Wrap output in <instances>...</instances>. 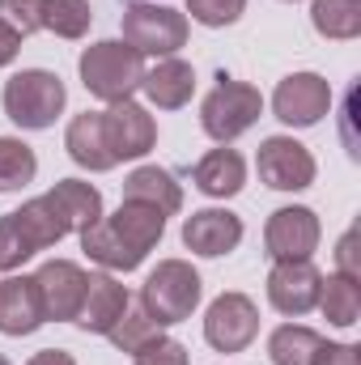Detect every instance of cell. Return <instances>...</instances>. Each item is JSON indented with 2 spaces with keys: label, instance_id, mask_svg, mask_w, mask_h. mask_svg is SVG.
Here are the masks:
<instances>
[{
  "label": "cell",
  "instance_id": "cell-1",
  "mask_svg": "<svg viewBox=\"0 0 361 365\" xmlns=\"http://www.w3.org/2000/svg\"><path fill=\"white\" fill-rule=\"evenodd\" d=\"M162 234H166V212H158L153 204L123 200L111 217L81 230V251L106 272H132L162 242Z\"/></svg>",
  "mask_w": 361,
  "mask_h": 365
},
{
  "label": "cell",
  "instance_id": "cell-2",
  "mask_svg": "<svg viewBox=\"0 0 361 365\" xmlns=\"http://www.w3.org/2000/svg\"><path fill=\"white\" fill-rule=\"evenodd\" d=\"M68 234H73V225H68L64 208L51 200V191L21 204L17 212H4L0 217V272H17L30 255L56 247Z\"/></svg>",
  "mask_w": 361,
  "mask_h": 365
},
{
  "label": "cell",
  "instance_id": "cell-3",
  "mask_svg": "<svg viewBox=\"0 0 361 365\" xmlns=\"http://www.w3.org/2000/svg\"><path fill=\"white\" fill-rule=\"evenodd\" d=\"M77 68H81V86L102 102H128L145 81V56L132 51L123 38H106V43L86 47Z\"/></svg>",
  "mask_w": 361,
  "mask_h": 365
},
{
  "label": "cell",
  "instance_id": "cell-4",
  "mask_svg": "<svg viewBox=\"0 0 361 365\" xmlns=\"http://www.w3.org/2000/svg\"><path fill=\"white\" fill-rule=\"evenodd\" d=\"M200 293H204L200 272L187 259H162L141 284V310L158 327H175L183 319H191V310L200 306Z\"/></svg>",
  "mask_w": 361,
  "mask_h": 365
},
{
  "label": "cell",
  "instance_id": "cell-5",
  "mask_svg": "<svg viewBox=\"0 0 361 365\" xmlns=\"http://www.w3.org/2000/svg\"><path fill=\"white\" fill-rule=\"evenodd\" d=\"M68 93H64V81L47 68H21L4 81V115L26 128V132H43L60 119Z\"/></svg>",
  "mask_w": 361,
  "mask_h": 365
},
{
  "label": "cell",
  "instance_id": "cell-6",
  "mask_svg": "<svg viewBox=\"0 0 361 365\" xmlns=\"http://www.w3.org/2000/svg\"><path fill=\"white\" fill-rule=\"evenodd\" d=\"M123 43L141 56H175L187 47V13L171 4H149V0H128L123 9Z\"/></svg>",
  "mask_w": 361,
  "mask_h": 365
},
{
  "label": "cell",
  "instance_id": "cell-7",
  "mask_svg": "<svg viewBox=\"0 0 361 365\" xmlns=\"http://www.w3.org/2000/svg\"><path fill=\"white\" fill-rule=\"evenodd\" d=\"M260 110H264V98H260L255 86L234 81V77L221 73L217 86H213V93H208L204 106H200V123H204V132H208L217 145H230V140H238L247 128H255Z\"/></svg>",
  "mask_w": 361,
  "mask_h": 365
},
{
  "label": "cell",
  "instance_id": "cell-8",
  "mask_svg": "<svg viewBox=\"0 0 361 365\" xmlns=\"http://www.w3.org/2000/svg\"><path fill=\"white\" fill-rule=\"evenodd\" d=\"M260 336V310L247 293H221L204 314V340L217 353H243Z\"/></svg>",
  "mask_w": 361,
  "mask_h": 365
},
{
  "label": "cell",
  "instance_id": "cell-9",
  "mask_svg": "<svg viewBox=\"0 0 361 365\" xmlns=\"http://www.w3.org/2000/svg\"><path fill=\"white\" fill-rule=\"evenodd\" d=\"M102 136H106V149L115 162H132L158 145V123L145 106H136L128 98V102H111V110H102Z\"/></svg>",
  "mask_w": 361,
  "mask_h": 365
},
{
  "label": "cell",
  "instance_id": "cell-10",
  "mask_svg": "<svg viewBox=\"0 0 361 365\" xmlns=\"http://www.w3.org/2000/svg\"><path fill=\"white\" fill-rule=\"evenodd\" d=\"M272 110L289 128H315L332 110V86L319 73H293L272 93Z\"/></svg>",
  "mask_w": 361,
  "mask_h": 365
},
{
  "label": "cell",
  "instance_id": "cell-11",
  "mask_svg": "<svg viewBox=\"0 0 361 365\" xmlns=\"http://www.w3.org/2000/svg\"><path fill=\"white\" fill-rule=\"evenodd\" d=\"M34 284H39V297H43V314L56 319V323H73L77 310H81L90 272L73 259H47L34 272Z\"/></svg>",
  "mask_w": 361,
  "mask_h": 365
},
{
  "label": "cell",
  "instance_id": "cell-12",
  "mask_svg": "<svg viewBox=\"0 0 361 365\" xmlns=\"http://www.w3.org/2000/svg\"><path fill=\"white\" fill-rule=\"evenodd\" d=\"M255 166H260V179L268 182L272 191H302V187L315 182V158L293 136H268L260 145Z\"/></svg>",
  "mask_w": 361,
  "mask_h": 365
},
{
  "label": "cell",
  "instance_id": "cell-13",
  "mask_svg": "<svg viewBox=\"0 0 361 365\" xmlns=\"http://www.w3.org/2000/svg\"><path fill=\"white\" fill-rule=\"evenodd\" d=\"M319 217L310 212V208H302V204H293V208H276L268 217V225H264V247H268V255L280 264V259H310L315 255V247H319Z\"/></svg>",
  "mask_w": 361,
  "mask_h": 365
},
{
  "label": "cell",
  "instance_id": "cell-14",
  "mask_svg": "<svg viewBox=\"0 0 361 365\" xmlns=\"http://www.w3.org/2000/svg\"><path fill=\"white\" fill-rule=\"evenodd\" d=\"M319 289H323V272L310 259H280L268 276V302L289 319L315 310L319 306Z\"/></svg>",
  "mask_w": 361,
  "mask_h": 365
},
{
  "label": "cell",
  "instance_id": "cell-15",
  "mask_svg": "<svg viewBox=\"0 0 361 365\" xmlns=\"http://www.w3.org/2000/svg\"><path fill=\"white\" fill-rule=\"evenodd\" d=\"M238 242H243V221L230 208H200L183 221V247L204 259L230 255Z\"/></svg>",
  "mask_w": 361,
  "mask_h": 365
},
{
  "label": "cell",
  "instance_id": "cell-16",
  "mask_svg": "<svg viewBox=\"0 0 361 365\" xmlns=\"http://www.w3.org/2000/svg\"><path fill=\"white\" fill-rule=\"evenodd\" d=\"M128 310V289L115 280L111 272H93L86 284V297H81V310H77V327L90 331V336H106Z\"/></svg>",
  "mask_w": 361,
  "mask_h": 365
},
{
  "label": "cell",
  "instance_id": "cell-17",
  "mask_svg": "<svg viewBox=\"0 0 361 365\" xmlns=\"http://www.w3.org/2000/svg\"><path fill=\"white\" fill-rule=\"evenodd\" d=\"M47 323L43 297L34 276H4L0 280V331L4 336H30Z\"/></svg>",
  "mask_w": 361,
  "mask_h": 365
},
{
  "label": "cell",
  "instance_id": "cell-18",
  "mask_svg": "<svg viewBox=\"0 0 361 365\" xmlns=\"http://www.w3.org/2000/svg\"><path fill=\"white\" fill-rule=\"evenodd\" d=\"M141 90L149 93V102H153L158 110H179V106L191 102V93H195V68H191L187 60L166 56V60H158L153 68H145Z\"/></svg>",
  "mask_w": 361,
  "mask_h": 365
},
{
  "label": "cell",
  "instance_id": "cell-19",
  "mask_svg": "<svg viewBox=\"0 0 361 365\" xmlns=\"http://www.w3.org/2000/svg\"><path fill=\"white\" fill-rule=\"evenodd\" d=\"M64 149H68V158H73L81 170H93V175L119 166V162L111 158V149H106V136H102V110H86V115H77V119L68 123Z\"/></svg>",
  "mask_w": 361,
  "mask_h": 365
},
{
  "label": "cell",
  "instance_id": "cell-20",
  "mask_svg": "<svg viewBox=\"0 0 361 365\" xmlns=\"http://www.w3.org/2000/svg\"><path fill=\"white\" fill-rule=\"evenodd\" d=\"M191 179H195V187H200L204 195L230 200V195H238L243 182H247V162L238 158V149H213V153H204V158L195 162Z\"/></svg>",
  "mask_w": 361,
  "mask_h": 365
},
{
  "label": "cell",
  "instance_id": "cell-21",
  "mask_svg": "<svg viewBox=\"0 0 361 365\" xmlns=\"http://www.w3.org/2000/svg\"><path fill=\"white\" fill-rule=\"evenodd\" d=\"M123 200H136V204H153L158 212H179L183 208V187L175 182L171 170H158V166H141L123 179Z\"/></svg>",
  "mask_w": 361,
  "mask_h": 365
},
{
  "label": "cell",
  "instance_id": "cell-22",
  "mask_svg": "<svg viewBox=\"0 0 361 365\" xmlns=\"http://www.w3.org/2000/svg\"><path fill=\"white\" fill-rule=\"evenodd\" d=\"M323 349V336L315 327H302V323H285L276 327L268 340V357L272 365H315Z\"/></svg>",
  "mask_w": 361,
  "mask_h": 365
},
{
  "label": "cell",
  "instance_id": "cell-23",
  "mask_svg": "<svg viewBox=\"0 0 361 365\" xmlns=\"http://www.w3.org/2000/svg\"><path fill=\"white\" fill-rule=\"evenodd\" d=\"M51 200L64 208V217H68V225L81 234V230H90L93 221H102V195H98V187L81 179H60L51 187Z\"/></svg>",
  "mask_w": 361,
  "mask_h": 365
},
{
  "label": "cell",
  "instance_id": "cell-24",
  "mask_svg": "<svg viewBox=\"0 0 361 365\" xmlns=\"http://www.w3.org/2000/svg\"><path fill=\"white\" fill-rule=\"evenodd\" d=\"M319 310H323V319L327 323H336V327H353L361 319V289L353 276H323V289H319Z\"/></svg>",
  "mask_w": 361,
  "mask_h": 365
},
{
  "label": "cell",
  "instance_id": "cell-25",
  "mask_svg": "<svg viewBox=\"0 0 361 365\" xmlns=\"http://www.w3.org/2000/svg\"><path fill=\"white\" fill-rule=\"evenodd\" d=\"M310 21L323 38H357L361 34V0H315L310 4Z\"/></svg>",
  "mask_w": 361,
  "mask_h": 365
},
{
  "label": "cell",
  "instance_id": "cell-26",
  "mask_svg": "<svg viewBox=\"0 0 361 365\" xmlns=\"http://www.w3.org/2000/svg\"><path fill=\"white\" fill-rule=\"evenodd\" d=\"M34 175H39L34 149L17 136H0V191H21Z\"/></svg>",
  "mask_w": 361,
  "mask_h": 365
},
{
  "label": "cell",
  "instance_id": "cell-27",
  "mask_svg": "<svg viewBox=\"0 0 361 365\" xmlns=\"http://www.w3.org/2000/svg\"><path fill=\"white\" fill-rule=\"evenodd\" d=\"M90 21V0H43V30L60 38H86Z\"/></svg>",
  "mask_w": 361,
  "mask_h": 365
},
{
  "label": "cell",
  "instance_id": "cell-28",
  "mask_svg": "<svg viewBox=\"0 0 361 365\" xmlns=\"http://www.w3.org/2000/svg\"><path fill=\"white\" fill-rule=\"evenodd\" d=\"M158 336H162V327H158L141 306H136V310L128 306V310H123V319L106 331V340H111L119 353H136V349H145V344H149V340H158Z\"/></svg>",
  "mask_w": 361,
  "mask_h": 365
},
{
  "label": "cell",
  "instance_id": "cell-29",
  "mask_svg": "<svg viewBox=\"0 0 361 365\" xmlns=\"http://www.w3.org/2000/svg\"><path fill=\"white\" fill-rule=\"evenodd\" d=\"M0 26H9L17 38L43 30V0H0Z\"/></svg>",
  "mask_w": 361,
  "mask_h": 365
},
{
  "label": "cell",
  "instance_id": "cell-30",
  "mask_svg": "<svg viewBox=\"0 0 361 365\" xmlns=\"http://www.w3.org/2000/svg\"><path fill=\"white\" fill-rule=\"evenodd\" d=\"M247 0H187V13L191 21L208 26V30H221V26H234L243 17Z\"/></svg>",
  "mask_w": 361,
  "mask_h": 365
},
{
  "label": "cell",
  "instance_id": "cell-31",
  "mask_svg": "<svg viewBox=\"0 0 361 365\" xmlns=\"http://www.w3.org/2000/svg\"><path fill=\"white\" fill-rule=\"evenodd\" d=\"M132 357H136V365H187V349H183L179 340L158 336V340H149L145 349H136Z\"/></svg>",
  "mask_w": 361,
  "mask_h": 365
},
{
  "label": "cell",
  "instance_id": "cell-32",
  "mask_svg": "<svg viewBox=\"0 0 361 365\" xmlns=\"http://www.w3.org/2000/svg\"><path fill=\"white\" fill-rule=\"evenodd\" d=\"M336 264H340V276H353L361 280V264H357V230H349L336 247Z\"/></svg>",
  "mask_w": 361,
  "mask_h": 365
},
{
  "label": "cell",
  "instance_id": "cell-33",
  "mask_svg": "<svg viewBox=\"0 0 361 365\" xmlns=\"http://www.w3.org/2000/svg\"><path fill=\"white\" fill-rule=\"evenodd\" d=\"M315 365H361L357 344H327V340H323V349H319Z\"/></svg>",
  "mask_w": 361,
  "mask_h": 365
},
{
  "label": "cell",
  "instance_id": "cell-34",
  "mask_svg": "<svg viewBox=\"0 0 361 365\" xmlns=\"http://www.w3.org/2000/svg\"><path fill=\"white\" fill-rule=\"evenodd\" d=\"M17 51H21V38H17L9 26H0V68H4V64H13V60H17Z\"/></svg>",
  "mask_w": 361,
  "mask_h": 365
},
{
  "label": "cell",
  "instance_id": "cell-35",
  "mask_svg": "<svg viewBox=\"0 0 361 365\" xmlns=\"http://www.w3.org/2000/svg\"><path fill=\"white\" fill-rule=\"evenodd\" d=\"M26 365H77V361H73V353H64V349H43V353H34Z\"/></svg>",
  "mask_w": 361,
  "mask_h": 365
},
{
  "label": "cell",
  "instance_id": "cell-36",
  "mask_svg": "<svg viewBox=\"0 0 361 365\" xmlns=\"http://www.w3.org/2000/svg\"><path fill=\"white\" fill-rule=\"evenodd\" d=\"M0 365H9V357H0Z\"/></svg>",
  "mask_w": 361,
  "mask_h": 365
}]
</instances>
